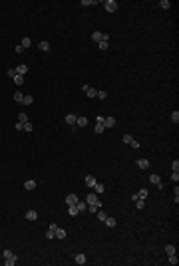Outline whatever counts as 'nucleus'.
Returning a JSON list of instances; mask_svg holds the SVG:
<instances>
[{
  "instance_id": "43",
  "label": "nucleus",
  "mask_w": 179,
  "mask_h": 266,
  "mask_svg": "<svg viewBox=\"0 0 179 266\" xmlns=\"http://www.w3.org/2000/svg\"><path fill=\"white\" fill-rule=\"evenodd\" d=\"M171 181H173V183H177V181H179V173L173 171V173H171Z\"/></svg>"
},
{
  "instance_id": "18",
  "label": "nucleus",
  "mask_w": 179,
  "mask_h": 266,
  "mask_svg": "<svg viewBox=\"0 0 179 266\" xmlns=\"http://www.w3.org/2000/svg\"><path fill=\"white\" fill-rule=\"evenodd\" d=\"M76 207H78V211H80V213L88 211V203H86V201H78V205H76Z\"/></svg>"
},
{
  "instance_id": "13",
  "label": "nucleus",
  "mask_w": 179,
  "mask_h": 266,
  "mask_svg": "<svg viewBox=\"0 0 179 266\" xmlns=\"http://www.w3.org/2000/svg\"><path fill=\"white\" fill-rule=\"evenodd\" d=\"M74 262H76V264H86V262H88V260H86V254H76Z\"/></svg>"
},
{
  "instance_id": "23",
  "label": "nucleus",
  "mask_w": 179,
  "mask_h": 266,
  "mask_svg": "<svg viewBox=\"0 0 179 266\" xmlns=\"http://www.w3.org/2000/svg\"><path fill=\"white\" fill-rule=\"evenodd\" d=\"M106 224H108V226H110V228H114V226H116V224H118V222H116V219H114V217H108V219H106Z\"/></svg>"
},
{
  "instance_id": "8",
  "label": "nucleus",
  "mask_w": 179,
  "mask_h": 266,
  "mask_svg": "<svg viewBox=\"0 0 179 266\" xmlns=\"http://www.w3.org/2000/svg\"><path fill=\"white\" fill-rule=\"evenodd\" d=\"M76 119H78L76 113H68V115H66V123H68V125H76Z\"/></svg>"
},
{
  "instance_id": "42",
  "label": "nucleus",
  "mask_w": 179,
  "mask_h": 266,
  "mask_svg": "<svg viewBox=\"0 0 179 266\" xmlns=\"http://www.w3.org/2000/svg\"><path fill=\"white\" fill-rule=\"evenodd\" d=\"M98 97H100V99H106V97H108V93L102 89V91H98Z\"/></svg>"
},
{
  "instance_id": "24",
  "label": "nucleus",
  "mask_w": 179,
  "mask_h": 266,
  "mask_svg": "<svg viewBox=\"0 0 179 266\" xmlns=\"http://www.w3.org/2000/svg\"><path fill=\"white\" fill-rule=\"evenodd\" d=\"M159 8H163V10H169V8H171V2H169V0H161V2H159Z\"/></svg>"
},
{
  "instance_id": "6",
  "label": "nucleus",
  "mask_w": 179,
  "mask_h": 266,
  "mask_svg": "<svg viewBox=\"0 0 179 266\" xmlns=\"http://www.w3.org/2000/svg\"><path fill=\"white\" fill-rule=\"evenodd\" d=\"M68 236V232L64 230V228H56V232H54V238H60V240H64Z\"/></svg>"
},
{
  "instance_id": "10",
  "label": "nucleus",
  "mask_w": 179,
  "mask_h": 266,
  "mask_svg": "<svg viewBox=\"0 0 179 266\" xmlns=\"http://www.w3.org/2000/svg\"><path fill=\"white\" fill-rule=\"evenodd\" d=\"M135 199H141V201H145V199H147V189H139V191L135 193Z\"/></svg>"
},
{
  "instance_id": "15",
  "label": "nucleus",
  "mask_w": 179,
  "mask_h": 266,
  "mask_svg": "<svg viewBox=\"0 0 179 266\" xmlns=\"http://www.w3.org/2000/svg\"><path fill=\"white\" fill-rule=\"evenodd\" d=\"M149 181H151V183H153V185H155L157 189H161V187H163V185H161V181H159V177H157V175H151V177H149Z\"/></svg>"
},
{
  "instance_id": "41",
  "label": "nucleus",
  "mask_w": 179,
  "mask_h": 266,
  "mask_svg": "<svg viewBox=\"0 0 179 266\" xmlns=\"http://www.w3.org/2000/svg\"><path fill=\"white\" fill-rule=\"evenodd\" d=\"M96 211H100L96 205H88V213H96Z\"/></svg>"
},
{
  "instance_id": "29",
  "label": "nucleus",
  "mask_w": 179,
  "mask_h": 266,
  "mask_svg": "<svg viewBox=\"0 0 179 266\" xmlns=\"http://www.w3.org/2000/svg\"><path fill=\"white\" fill-rule=\"evenodd\" d=\"M102 34H104V32H94V34H92V40H94V42H102Z\"/></svg>"
},
{
  "instance_id": "39",
  "label": "nucleus",
  "mask_w": 179,
  "mask_h": 266,
  "mask_svg": "<svg viewBox=\"0 0 179 266\" xmlns=\"http://www.w3.org/2000/svg\"><path fill=\"white\" fill-rule=\"evenodd\" d=\"M171 169H173L175 173H179V161H177V159H175V161L171 163Z\"/></svg>"
},
{
  "instance_id": "38",
  "label": "nucleus",
  "mask_w": 179,
  "mask_h": 266,
  "mask_svg": "<svg viewBox=\"0 0 179 266\" xmlns=\"http://www.w3.org/2000/svg\"><path fill=\"white\" fill-rule=\"evenodd\" d=\"M98 46H100V50H108V46H110V42H98Z\"/></svg>"
},
{
  "instance_id": "37",
  "label": "nucleus",
  "mask_w": 179,
  "mask_h": 266,
  "mask_svg": "<svg viewBox=\"0 0 179 266\" xmlns=\"http://www.w3.org/2000/svg\"><path fill=\"white\" fill-rule=\"evenodd\" d=\"M80 4H82V6H94V4H96V0H82Z\"/></svg>"
},
{
  "instance_id": "44",
  "label": "nucleus",
  "mask_w": 179,
  "mask_h": 266,
  "mask_svg": "<svg viewBox=\"0 0 179 266\" xmlns=\"http://www.w3.org/2000/svg\"><path fill=\"white\" fill-rule=\"evenodd\" d=\"M24 131H32V123H30V121L24 123Z\"/></svg>"
},
{
  "instance_id": "34",
  "label": "nucleus",
  "mask_w": 179,
  "mask_h": 266,
  "mask_svg": "<svg viewBox=\"0 0 179 266\" xmlns=\"http://www.w3.org/2000/svg\"><path fill=\"white\" fill-rule=\"evenodd\" d=\"M167 260H169V264H177L179 260H177V254H169V258H167Z\"/></svg>"
},
{
  "instance_id": "7",
  "label": "nucleus",
  "mask_w": 179,
  "mask_h": 266,
  "mask_svg": "<svg viewBox=\"0 0 179 266\" xmlns=\"http://www.w3.org/2000/svg\"><path fill=\"white\" fill-rule=\"evenodd\" d=\"M16 74H18V76H26V74H28V66H26V64H20V66L16 68Z\"/></svg>"
},
{
  "instance_id": "35",
  "label": "nucleus",
  "mask_w": 179,
  "mask_h": 266,
  "mask_svg": "<svg viewBox=\"0 0 179 266\" xmlns=\"http://www.w3.org/2000/svg\"><path fill=\"white\" fill-rule=\"evenodd\" d=\"M104 131H106L104 123H96V133H104Z\"/></svg>"
},
{
  "instance_id": "45",
  "label": "nucleus",
  "mask_w": 179,
  "mask_h": 266,
  "mask_svg": "<svg viewBox=\"0 0 179 266\" xmlns=\"http://www.w3.org/2000/svg\"><path fill=\"white\" fill-rule=\"evenodd\" d=\"M130 145H132L134 149H139V141H135V139H134V141H132V143H130Z\"/></svg>"
},
{
  "instance_id": "28",
  "label": "nucleus",
  "mask_w": 179,
  "mask_h": 266,
  "mask_svg": "<svg viewBox=\"0 0 179 266\" xmlns=\"http://www.w3.org/2000/svg\"><path fill=\"white\" fill-rule=\"evenodd\" d=\"M38 50H42V52H50V44H48V42H40V44H38Z\"/></svg>"
},
{
  "instance_id": "21",
  "label": "nucleus",
  "mask_w": 179,
  "mask_h": 266,
  "mask_svg": "<svg viewBox=\"0 0 179 266\" xmlns=\"http://www.w3.org/2000/svg\"><path fill=\"white\" fill-rule=\"evenodd\" d=\"M86 95H88V97H98V89H96V88H88V89H86Z\"/></svg>"
},
{
  "instance_id": "1",
  "label": "nucleus",
  "mask_w": 179,
  "mask_h": 266,
  "mask_svg": "<svg viewBox=\"0 0 179 266\" xmlns=\"http://www.w3.org/2000/svg\"><path fill=\"white\" fill-rule=\"evenodd\" d=\"M86 203H88V205H96L98 209H102V203H100V199H98V197H96L94 193H92V195H88V197H86Z\"/></svg>"
},
{
  "instance_id": "2",
  "label": "nucleus",
  "mask_w": 179,
  "mask_h": 266,
  "mask_svg": "<svg viewBox=\"0 0 179 266\" xmlns=\"http://www.w3.org/2000/svg\"><path fill=\"white\" fill-rule=\"evenodd\" d=\"M104 8H106L108 12H116V10H118V2H116V0H106V2H104Z\"/></svg>"
},
{
  "instance_id": "30",
  "label": "nucleus",
  "mask_w": 179,
  "mask_h": 266,
  "mask_svg": "<svg viewBox=\"0 0 179 266\" xmlns=\"http://www.w3.org/2000/svg\"><path fill=\"white\" fill-rule=\"evenodd\" d=\"M122 141H124V143H128V145H130V143H132V141H134V137H132V135H130V133H124V137H122Z\"/></svg>"
},
{
  "instance_id": "16",
  "label": "nucleus",
  "mask_w": 179,
  "mask_h": 266,
  "mask_svg": "<svg viewBox=\"0 0 179 266\" xmlns=\"http://www.w3.org/2000/svg\"><path fill=\"white\" fill-rule=\"evenodd\" d=\"M24 189H26V191H34V189H36V181H26V183H24Z\"/></svg>"
},
{
  "instance_id": "4",
  "label": "nucleus",
  "mask_w": 179,
  "mask_h": 266,
  "mask_svg": "<svg viewBox=\"0 0 179 266\" xmlns=\"http://www.w3.org/2000/svg\"><path fill=\"white\" fill-rule=\"evenodd\" d=\"M135 165H137V167H139L141 171H145V169H149V167H151L147 159H137V161H135Z\"/></svg>"
},
{
  "instance_id": "33",
  "label": "nucleus",
  "mask_w": 179,
  "mask_h": 266,
  "mask_svg": "<svg viewBox=\"0 0 179 266\" xmlns=\"http://www.w3.org/2000/svg\"><path fill=\"white\" fill-rule=\"evenodd\" d=\"M135 207H137V211H141V209L145 207V201H141V199H137V201H135Z\"/></svg>"
},
{
  "instance_id": "22",
  "label": "nucleus",
  "mask_w": 179,
  "mask_h": 266,
  "mask_svg": "<svg viewBox=\"0 0 179 266\" xmlns=\"http://www.w3.org/2000/svg\"><path fill=\"white\" fill-rule=\"evenodd\" d=\"M20 46H22V48L26 50V48H30V46H32V40H30V38H22V42H20Z\"/></svg>"
},
{
  "instance_id": "19",
  "label": "nucleus",
  "mask_w": 179,
  "mask_h": 266,
  "mask_svg": "<svg viewBox=\"0 0 179 266\" xmlns=\"http://www.w3.org/2000/svg\"><path fill=\"white\" fill-rule=\"evenodd\" d=\"M12 80H14V84H16V86H24V76H18V74H16Z\"/></svg>"
},
{
  "instance_id": "3",
  "label": "nucleus",
  "mask_w": 179,
  "mask_h": 266,
  "mask_svg": "<svg viewBox=\"0 0 179 266\" xmlns=\"http://www.w3.org/2000/svg\"><path fill=\"white\" fill-rule=\"evenodd\" d=\"M78 201H80V197L74 195V193H70V195L66 197V205H68V207H70V205H78Z\"/></svg>"
},
{
  "instance_id": "5",
  "label": "nucleus",
  "mask_w": 179,
  "mask_h": 266,
  "mask_svg": "<svg viewBox=\"0 0 179 266\" xmlns=\"http://www.w3.org/2000/svg\"><path fill=\"white\" fill-rule=\"evenodd\" d=\"M116 125V117H104V127L106 129H112Z\"/></svg>"
},
{
  "instance_id": "12",
  "label": "nucleus",
  "mask_w": 179,
  "mask_h": 266,
  "mask_svg": "<svg viewBox=\"0 0 179 266\" xmlns=\"http://www.w3.org/2000/svg\"><path fill=\"white\" fill-rule=\"evenodd\" d=\"M4 258H6V260H14V262L18 260V258H16V254H14L12 250H4Z\"/></svg>"
},
{
  "instance_id": "17",
  "label": "nucleus",
  "mask_w": 179,
  "mask_h": 266,
  "mask_svg": "<svg viewBox=\"0 0 179 266\" xmlns=\"http://www.w3.org/2000/svg\"><path fill=\"white\" fill-rule=\"evenodd\" d=\"M92 189H94L96 193H104V191H106V185H104V183H96Z\"/></svg>"
},
{
  "instance_id": "32",
  "label": "nucleus",
  "mask_w": 179,
  "mask_h": 266,
  "mask_svg": "<svg viewBox=\"0 0 179 266\" xmlns=\"http://www.w3.org/2000/svg\"><path fill=\"white\" fill-rule=\"evenodd\" d=\"M171 121H173V123H179V111H177V109L171 113Z\"/></svg>"
},
{
  "instance_id": "11",
  "label": "nucleus",
  "mask_w": 179,
  "mask_h": 266,
  "mask_svg": "<svg viewBox=\"0 0 179 266\" xmlns=\"http://www.w3.org/2000/svg\"><path fill=\"white\" fill-rule=\"evenodd\" d=\"M24 217H26V221H36V219H38V213H36V211H28Z\"/></svg>"
},
{
  "instance_id": "9",
  "label": "nucleus",
  "mask_w": 179,
  "mask_h": 266,
  "mask_svg": "<svg viewBox=\"0 0 179 266\" xmlns=\"http://www.w3.org/2000/svg\"><path fill=\"white\" fill-rule=\"evenodd\" d=\"M86 125H88V117L78 115V119H76V127H86Z\"/></svg>"
},
{
  "instance_id": "26",
  "label": "nucleus",
  "mask_w": 179,
  "mask_h": 266,
  "mask_svg": "<svg viewBox=\"0 0 179 266\" xmlns=\"http://www.w3.org/2000/svg\"><path fill=\"white\" fill-rule=\"evenodd\" d=\"M32 101H34V97H32V95H24V99H22V105H32Z\"/></svg>"
},
{
  "instance_id": "47",
  "label": "nucleus",
  "mask_w": 179,
  "mask_h": 266,
  "mask_svg": "<svg viewBox=\"0 0 179 266\" xmlns=\"http://www.w3.org/2000/svg\"><path fill=\"white\" fill-rule=\"evenodd\" d=\"M16 76V70H8V78H14Z\"/></svg>"
},
{
  "instance_id": "14",
  "label": "nucleus",
  "mask_w": 179,
  "mask_h": 266,
  "mask_svg": "<svg viewBox=\"0 0 179 266\" xmlns=\"http://www.w3.org/2000/svg\"><path fill=\"white\" fill-rule=\"evenodd\" d=\"M96 183H98V181H96V177H94V175H86V185H88L90 189H92Z\"/></svg>"
},
{
  "instance_id": "31",
  "label": "nucleus",
  "mask_w": 179,
  "mask_h": 266,
  "mask_svg": "<svg viewBox=\"0 0 179 266\" xmlns=\"http://www.w3.org/2000/svg\"><path fill=\"white\" fill-rule=\"evenodd\" d=\"M165 252H167V256H169V254H175V246H173V244H167V246H165Z\"/></svg>"
},
{
  "instance_id": "46",
  "label": "nucleus",
  "mask_w": 179,
  "mask_h": 266,
  "mask_svg": "<svg viewBox=\"0 0 179 266\" xmlns=\"http://www.w3.org/2000/svg\"><path fill=\"white\" fill-rule=\"evenodd\" d=\"M22 52H24V48H22L20 44H16V54H22Z\"/></svg>"
},
{
  "instance_id": "36",
  "label": "nucleus",
  "mask_w": 179,
  "mask_h": 266,
  "mask_svg": "<svg viewBox=\"0 0 179 266\" xmlns=\"http://www.w3.org/2000/svg\"><path fill=\"white\" fill-rule=\"evenodd\" d=\"M98 219H100V221L104 222V221H106V219H108V215H106V213H104V211L100 209V213H98Z\"/></svg>"
},
{
  "instance_id": "27",
  "label": "nucleus",
  "mask_w": 179,
  "mask_h": 266,
  "mask_svg": "<svg viewBox=\"0 0 179 266\" xmlns=\"http://www.w3.org/2000/svg\"><path fill=\"white\" fill-rule=\"evenodd\" d=\"M18 123H28V115L22 111V113H18Z\"/></svg>"
},
{
  "instance_id": "40",
  "label": "nucleus",
  "mask_w": 179,
  "mask_h": 266,
  "mask_svg": "<svg viewBox=\"0 0 179 266\" xmlns=\"http://www.w3.org/2000/svg\"><path fill=\"white\" fill-rule=\"evenodd\" d=\"M54 232H56V230L48 228V232H46V238H48V240H52V238H54Z\"/></svg>"
},
{
  "instance_id": "25",
  "label": "nucleus",
  "mask_w": 179,
  "mask_h": 266,
  "mask_svg": "<svg viewBox=\"0 0 179 266\" xmlns=\"http://www.w3.org/2000/svg\"><path fill=\"white\" fill-rule=\"evenodd\" d=\"M22 99H24V93H22V91H16V93H14V101H16V103H22Z\"/></svg>"
},
{
  "instance_id": "20",
  "label": "nucleus",
  "mask_w": 179,
  "mask_h": 266,
  "mask_svg": "<svg viewBox=\"0 0 179 266\" xmlns=\"http://www.w3.org/2000/svg\"><path fill=\"white\" fill-rule=\"evenodd\" d=\"M78 213H80V211H78V207H76V205H70V207H68V215H72V217H76Z\"/></svg>"
}]
</instances>
